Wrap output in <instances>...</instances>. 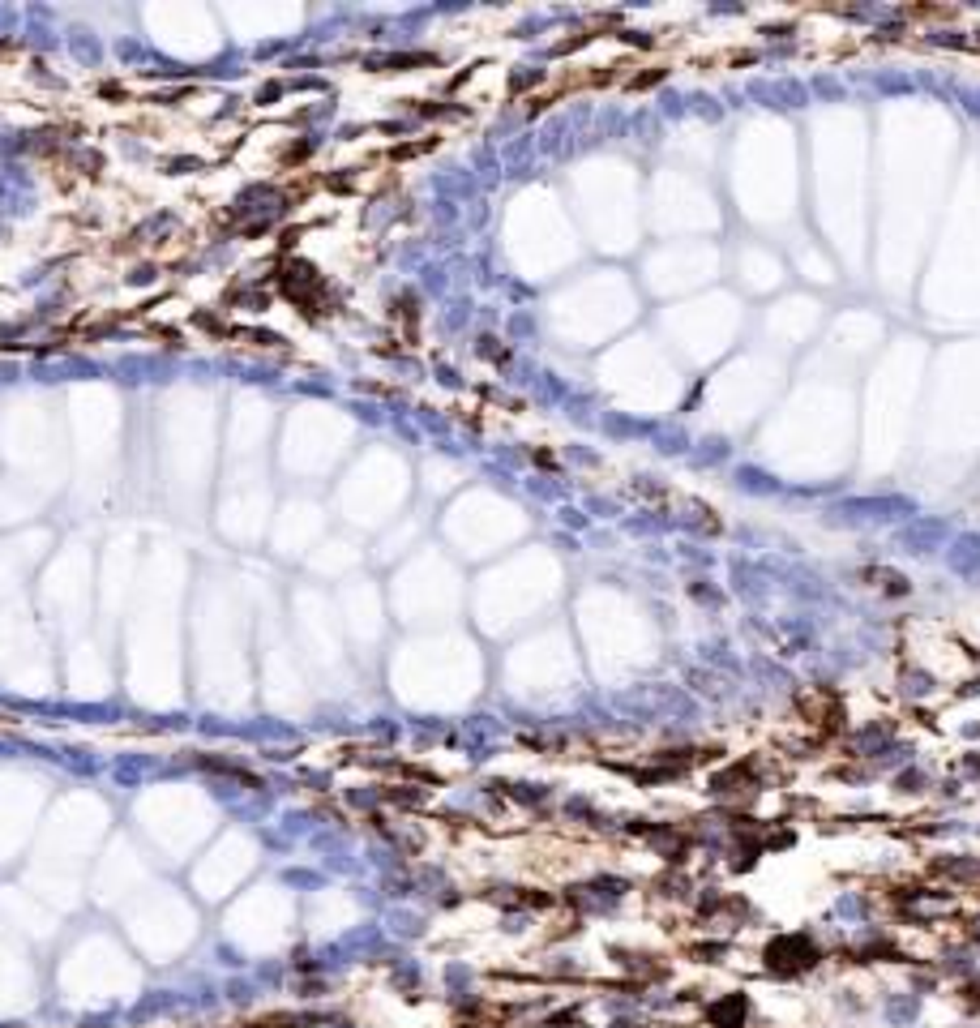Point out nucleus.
Here are the masks:
<instances>
[{
  "label": "nucleus",
  "mask_w": 980,
  "mask_h": 1028,
  "mask_svg": "<svg viewBox=\"0 0 980 1028\" xmlns=\"http://www.w3.org/2000/svg\"><path fill=\"white\" fill-rule=\"evenodd\" d=\"M193 322L201 326V330H206V335H232V330H227V326L219 322V317H214V313H201V309H197V313H193Z\"/></svg>",
  "instance_id": "1"
},
{
  "label": "nucleus",
  "mask_w": 980,
  "mask_h": 1028,
  "mask_svg": "<svg viewBox=\"0 0 980 1028\" xmlns=\"http://www.w3.org/2000/svg\"><path fill=\"white\" fill-rule=\"evenodd\" d=\"M150 335L168 338V348H184V330H176V326H150Z\"/></svg>",
  "instance_id": "2"
}]
</instances>
